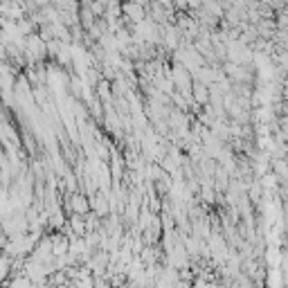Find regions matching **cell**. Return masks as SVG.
<instances>
[{"label": "cell", "instance_id": "6da1fadb", "mask_svg": "<svg viewBox=\"0 0 288 288\" xmlns=\"http://www.w3.org/2000/svg\"><path fill=\"white\" fill-rule=\"evenodd\" d=\"M194 288H216V284H210L207 279H203V277H198V281L194 284Z\"/></svg>", "mask_w": 288, "mask_h": 288}]
</instances>
